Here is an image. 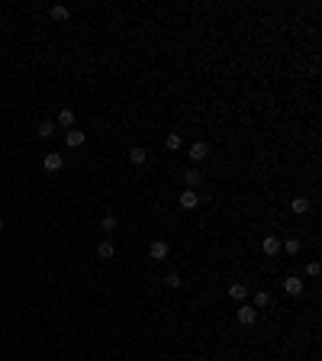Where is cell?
<instances>
[{
	"mask_svg": "<svg viewBox=\"0 0 322 361\" xmlns=\"http://www.w3.org/2000/svg\"><path fill=\"white\" fill-rule=\"evenodd\" d=\"M168 255H171V245L168 242H161V239H158V242L148 245V258H152V262H164Z\"/></svg>",
	"mask_w": 322,
	"mask_h": 361,
	"instance_id": "cell-1",
	"label": "cell"
},
{
	"mask_svg": "<svg viewBox=\"0 0 322 361\" xmlns=\"http://www.w3.org/2000/svg\"><path fill=\"white\" fill-rule=\"evenodd\" d=\"M235 319H239L242 326H255V319H258V310L251 307V303H242L239 313H235Z\"/></svg>",
	"mask_w": 322,
	"mask_h": 361,
	"instance_id": "cell-2",
	"label": "cell"
},
{
	"mask_svg": "<svg viewBox=\"0 0 322 361\" xmlns=\"http://www.w3.org/2000/svg\"><path fill=\"white\" fill-rule=\"evenodd\" d=\"M84 142H87L84 129H68V132H64V145H68V148H80Z\"/></svg>",
	"mask_w": 322,
	"mask_h": 361,
	"instance_id": "cell-3",
	"label": "cell"
},
{
	"mask_svg": "<svg viewBox=\"0 0 322 361\" xmlns=\"http://www.w3.org/2000/svg\"><path fill=\"white\" fill-rule=\"evenodd\" d=\"M284 290L290 294V297H300V294H303V278H296V274L284 278Z\"/></svg>",
	"mask_w": 322,
	"mask_h": 361,
	"instance_id": "cell-4",
	"label": "cell"
},
{
	"mask_svg": "<svg viewBox=\"0 0 322 361\" xmlns=\"http://www.w3.org/2000/svg\"><path fill=\"white\" fill-rule=\"evenodd\" d=\"M177 203H180V210H197V207H200V194H193V190H184Z\"/></svg>",
	"mask_w": 322,
	"mask_h": 361,
	"instance_id": "cell-5",
	"label": "cell"
},
{
	"mask_svg": "<svg viewBox=\"0 0 322 361\" xmlns=\"http://www.w3.org/2000/svg\"><path fill=\"white\" fill-rule=\"evenodd\" d=\"M42 164H45V171H62V164H64V158L58 152H48L42 158Z\"/></svg>",
	"mask_w": 322,
	"mask_h": 361,
	"instance_id": "cell-6",
	"label": "cell"
},
{
	"mask_svg": "<svg viewBox=\"0 0 322 361\" xmlns=\"http://www.w3.org/2000/svg\"><path fill=\"white\" fill-rule=\"evenodd\" d=\"M206 155H209V145H206V142H193V145H190V162H203Z\"/></svg>",
	"mask_w": 322,
	"mask_h": 361,
	"instance_id": "cell-7",
	"label": "cell"
},
{
	"mask_svg": "<svg viewBox=\"0 0 322 361\" xmlns=\"http://www.w3.org/2000/svg\"><path fill=\"white\" fill-rule=\"evenodd\" d=\"M58 126H62V129H74V110L71 107L58 110Z\"/></svg>",
	"mask_w": 322,
	"mask_h": 361,
	"instance_id": "cell-8",
	"label": "cell"
},
{
	"mask_svg": "<svg viewBox=\"0 0 322 361\" xmlns=\"http://www.w3.org/2000/svg\"><path fill=\"white\" fill-rule=\"evenodd\" d=\"M97 255L103 258V262H113V258H116V248H113V242H100L97 245Z\"/></svg>",
	"mask_w": 322,
	"mask_h": 361,
	"instance_id": "cell-9",
	"label": "cell"
},
{
	"mask_svg": "<svg viewBox=\"0 0 322 361\" xmlns=\"http://www.w3.org/2000/svg\"><path fill=\"white\" fill-rule=\"evenodd\" d=\"M129 162H132V164H145V162H148V152H145L142 145H135V148H129Z\"/></svg>",
	"mask_w": 322,
	"mask_h": 361,
	"instance_id": "cell-10",
	"label": "cell"
},
{
	"mask_svg": "<svg viewBox=\"0 0 322 361\" xmlns=\"http://www.w3.org/2000/svg\"><path fill=\"white\" fill-rule=\"evenodd\" d=\"M306 210H309V200H306V197H293V203H290V213H296V216H303Z\"/></svg>",
	"mask_w": 322,
	"mask_h": 361,
	"instance_id": "cell-11",
	"label": "cell"
},
{
	"mask_svg": "<svg viewBox=\"0 0 322 361\" xmlns=\"http://www.w3.org/2000/svg\"><path fill=\"white\" fill-rule=\"evenodd\" d=\"M251 307H255V310L271 307V294H268V290H258V294H255V303H251Z\"/></svg>",
	"mask_w": 322,
	"mask_h": 361,
	"instance_id": "cell-12",
	"label": "cell"
},
{
	"mask_svg": "<svg viewBox=\"0 0 322 361\" xmlns=\"http://www.w3.org/2000/svg\"><path fill=\"white\" fill-rule=\"evenodd\" d=\"M48 16H52V19H58V23H64V19L71 16V10H68V7H62V3H58V7H52V10H48Z\"/></svg>",
	"mask_w": 322,
	"mask_h": 361,
	"instance_id": "cell-13",
	"label": "cell"
},
{
	"mask_svg": "<svg viewBox=\"0 0 322 361\" xmlns=\"http://www.w3.org/2000/svg\"><path fill=\"white\" fill-rule=\"evenodd\" d=\"M261 248H264V255H277L280 252V242L274 239V235H268V239L261 242Z\"/></svg>",
	"mask_w": 322,
	"mask_h": 361,
	"instance_id": "cell-14",
	"label": "cell"
},
{
	"mask_svg": "<svg viewBox=\"0 0 322 361\" xmlns=\"http://www.w3.org/2000/svg\"><path fill=\"white\" fill-rule=\"evenodd\" d=\"M229 297H232V300H245V297H248V287H245V284H229Z\"/></svg>",
	"mask_w": 322,
	"mask_h": 361,
	"instance_id": "cell-15",
	"label": "cell"
},
{
	"mask_svg": "<svg viewBox=\"0 0 322 361\" xmlns=\"http://www.w3.org/2000/svg\"><path fill=\"white\" fill-rule=\"evenodd\" d=\"M39 135H42V139H52V135H55V123H48V119L39 123Z\"/></svg>",
	"mask_w": 322,
	"mask_h": 361,
	"instance_id": "cell-16",
	"label": "cell"
},
{
	"mask_svg": "<svg viewBox=\"0 0 322 361\" xmlns=\"http://www.w3.org/2000/svg\"><path fill=\"white\" fill-rule=\"evenodd\" d=\"M164 145H168L171 152H177V148H180V145H184V142H180V135H177V132H171L168 139H164Z\"/></svg>",
	"mask_w": 322,
	"mask_h": 361,
	"instance_id": "cell-17",
	"label": "cell"
},
{
	"mask_svg": "<svg viewBox=\"0 0 322 361\" xmlns=\"http://www.w3.org/2000/svg\"><path fill=\"white\" fill-rule=\"evenodd\" d=\"M284 252H287V255H300V239H287V242H284Z\"/></svg>",
	"mask_w": 322,
	"mask_h": 361,
	"instance_id": "cell-18",
	"label": "cell"
},
{
	"mask_svg": "<svg viewBox=\"0 0 322 361\" xmlns=\"http://www.w3.org/2000/svg\"><path fill=\"white\" fill-rule=\"evenodd\" d=\"M184 180H187V187H197V184H200V171H197V168H190V171L184 174Z\"/></svg>",
	"mask_w": 322,
	"mask_h": 361,
	"instance_id": "cell-19",
	"label": "cell"
},
{
	"mask_svg": "<svg viewBox=\"0 0 322 361\" xmlns=\"http://www.w3.org/2000/svg\"><path fill=\"white\" fill-rule=\"evenodd\" d=\"M116 216H103V223H100V229H103V232H113V229H116Z\"/></svg>",
	"mask_w": 322,
	"mask_h": 361,
	"instance_id": "cell-20",
	"label": "cell"
},
{
	"mask_svg": "<svg viewBox=\"0 0 322 361\" xmlns=\"http://www.w3.org/2000/svg\"><path fill=\"white\" fill-rule=\"evenodd\" d=\"M319 262H309V264H306V274H309V278H319Z\"/></svg>",
	"mask_w": 322,
	"mask_h": 361,
	"instance_id": "cell-21",
	"label": "cell"
},
{
	"mask_svg": "<svg viewBox=\"0 0 322 361\" xmlns=\"http://www.w3.org/2000/svg\"><path fill=\"white\" fill-rule=\"evenodd\" d=\"M164 284L177 290V287H180V274H168V278H164Z\"/></svg>",
	"mask_w": 322,
	"mask_h": 361,
	"instance_id": "cell-22",
	"label": "cell"
},
{
	"mask_svg": "<svg viewBox=\"0 0 322 361\" xmlns=\"http://www.w3.org/2000/svg\"><path fill=\"white\" fill-rule=\"evenodd\" d=\"M0 232H3V219H0Z\"/></svg>",
	"mask_w": 322,
	"mask_h": 361,
	"instance_id": "cell-23",
	"label": "cell"
}]
</instances>
